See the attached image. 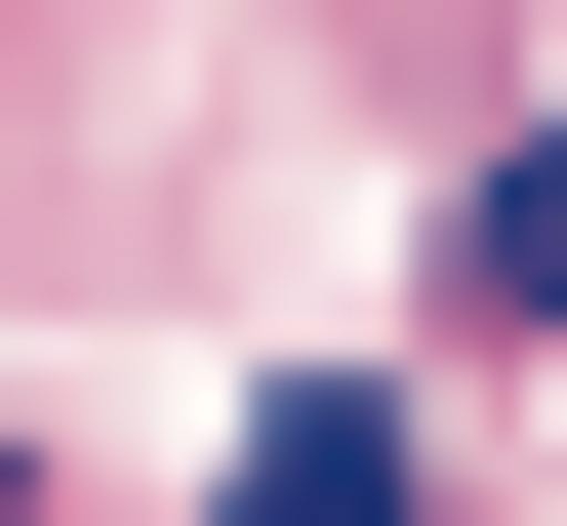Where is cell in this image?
Here are the masks:
<instances>
[{
	"label": "cell",
	"instance_id": "6da1fadb",
	"mask_svg": "<svg viewBox=\"0 0 567 526\" xmlns=\"http://www.w3.org/2000/svg\"><path fill=\"white\" fill-rule=\"evenodd\" d=\"M244 526H405V405H244Z\"/></svg>",
	"mask_w": 567,
	"mask_h": 526
},
{
	"label": "cell",
	"instance_id": "7a4b0ae2",
	"mask_svg": "<svg viewBox=\"0 0 567 526\" xmlns=\"http://www.w3.org/2000/svg\"><path fill=\"white\" fill-rule=\"evenodd\" d=\"M486 324H527V364H567V163H486Z\"/></svg>",
	"mask_w": 567,
	"mask_h": 526
}]
</instances>
